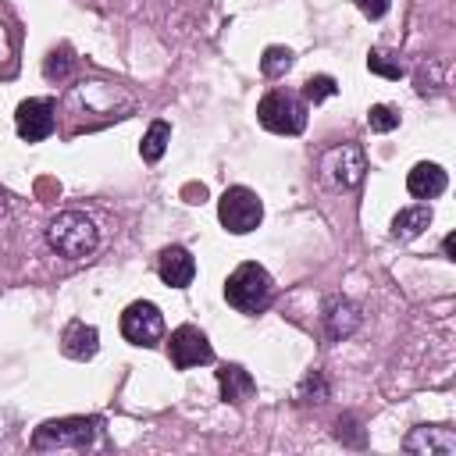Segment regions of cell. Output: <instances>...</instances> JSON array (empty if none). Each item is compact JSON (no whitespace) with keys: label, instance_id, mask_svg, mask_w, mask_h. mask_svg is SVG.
<instances>
[{"label":"cell","instance_id":"16","mask_svg":"<svg viewBox=\"0 0 456 456\" xmlns=\"http://www.w3.org/2000/svg\"><path fill=\"white\" fill-rule=\"evenodd\" d=\"M428 228H431V207H403L392 217V235L395 239H417Z\"/></svg>","mask_w":456,"mask_h":456},{"label":"cell","instance_id":"6","mask_svg":"<svg viewBox=\"0 0 456 456\" xmlns=\"http://www.w3.org/2000/svg\"><path fill=\"white\" fill-rule=\"evenodd\" d=\"M321 171H324V178H328L331 185L353 189V185H360L363 175H367V153H363L360 142H338V146H331V150L321 157Z\"/></svg>","mask_w":456,"mask_h":456},{"label":"cell","instance_id":"4","mask_svg":"<svg viewBox=\"0 0 456 456\" xmlns=\"http://www.w3.org/2000/svg\"><path fill=\"white\" fill-rule=\"evenodd\" d=\"M96 442V420L93 417H64V420H46L32 435V449H89Z\"/></svg>","mask_w":456,"mask_h":456},{"label":"cell","instance_id":"14","mask_svg":"<svg viewBox=\"0 0 456 456\" xmlns=\"http://www.w3.org/2000/svg\"><path fill=\"white\" fill-rule=\"evenodd\" d=\"M61 349L71 360H89L100 349V331L93 324H86V321H71L64 328V335H61Z\"/></svg>","mask_w":456,"mask_h":456},{"label":"cell","instance_id":"23","mask_svg":"<svg viewBox=\"0 0 456 456\" xmlns=\"http://www.w3.org/2000/svg\"><path fill=\"white\" fill-rule=\"evenodd\" d=\"M438 75H442V64H438V61H431L428 68H420V75H417V93H420V96L435 93V89H438Z\"/></svg>","mask_w":456,"mask_h":456},{"label":"cell","instance_id":"11","mask_svg":"<svg viewBox=\"0 0 456 456\" xmlns=\"http://www.w3.org/2000/svg\"><path fill=\"white\" fill-rule=\"evenodd\" d=\"M321 321H324V335L338 342V338H349V335L363 324V314H360V306H356L353 299H346V296H331V299L324 303Z\"/></svg>","mask_w":456,"mask_h":456},{"label":"cell","instance_id":"27","mask_svg":"<svg viewBox=\"0 0 456 456\" xmlns=\"http://www.w3.org/2000/svg\"><path fill=\"white\" fill-rule=\"evenodd\" d=\"M442 253H445V260H456V235L442 239Z\"/></svg>","mask_w":456,"mask_h":456},{"label":"cell","instance_id":"12","mask_svg":"<svg viewBox=\"0 0 456 456\" xmlns=\"http://www.w3.org/2000/svg\"><path fill=\"white\" fill-rule=\"evenodd\" d=\"M157 271H160L164 285L185 289V285H192V278H196V260H192V253H189L185 246H167V249L160 253Z\"/></svg>","mask_w":456,"mask_h":456},{"label":"cell","instance_id":"8","mask_svg":"<svg viewBox=\"0 0 456 456\" xmlns=\"http://www.w3.org/2000/svg\"><path fill=\"white\" fill-rule=\"evenodd\" d=\"M167 356L178 370H189V367H200V363H210L214 360V349H210V338L196 328V324H182L171 331L167 338Z\"/></svg>","mask_w":456,"mask_h":456},{"label":"cell","instance_id":"15","mask_svg":"<svg viewBox=\"0 0 456 456\" xmlns=\"http://www.w3.org/2000/svg\"><path fill=\"white\" fill-rule=\"evenodd\" d=\"M217 385H221V399L224 403H246V399H253V392H256V381L249 378V370L246 367H239V363H224L221 370H217Z\"/></svg>","mask_w":456,"mask_h":456},{"label":"cell","instance_id":"20","mask_svg":"<svg viewBox=\"0 0 456 456\" xmlns=\"http://www.w3.org/2000/svg\"><path fill=\"white\" fill-rule=\"evenodd\" d=\"M328 392H331L328 378H324L321 370H310V374L299 381V388H296V399H299V403H324V399H328Z\"/></svg>","mask_w":456,"mask_h":456},{"label":"cell","instance_id":"13","mask_svg":"<svg viewBox=\"0 0 456 456\" xmlns=\"http://www.w3.org/2000/svg\"><path fill=\"white\" fill-rule=\"evenodd\" d=\"M406 189H410V196H417V200H435V196L445 192V171H442L438 164L420 160V164L410 167V175H406Z\"/></svg>","mask_w":456,"mask_h":456},{"label":"cell","instance_id":"18","mask_svg":"<svg viewBox=\"0 0 456 456\" xmlns=\"http://www.w3.org/2000/svg\"><path fill=\"white\" fill-rule=\"evenodd\" d=\"M292 64H296V57H292L289 46H267L264 57H260V71H264L267 78H281V75H289Z\"/></svg>","mask_w":456,"mask_h":456},{"label":"cell","instance_id":"19","mask_svg":"<svg viewBox=\"0 0 456 456\" xmlns=\"http://www.w3.org/2000/svg\"><path fill=\"white\" fill-rule=\"evenodd\" d=\"M367 68L374 71V75H381V78H399L406 68H403V61L395 57V53H388V50H381V46H374L370 53H367Z\"/></svg>","mask_w":456,"mask_h":456},{"label":"cell","instance_id":"5","mask_svg":"<svg viewBox=\"0 0 456 456\" xmlns=\"http://www.w3.org/2000/svg\"><path fill=\"white\" fill-rule=\"evenodd\" d=\"M217 217H221V224H224L232 235H246V232H253V228L260 224L264 203H260V196H256L253 189L232 185V189H224L221 200H217Z\"/></svg>","mask_w":456,"mask_h":456},{"label":"cell","instance_id":"2","mask_svg":"<svg viewBox=\"0 0 456 456\" xmlns=\"http://www.w3.org/2000/svg\"><path fill=\"white\" fill-rule=\"evenodd\" d=\"M224 299L239 314H264L274 299V281L260 264H239L224 278Z\"/></svg>","mask_w":456,"mask_h":456},{"label":"cell","instance_id":"28","mask_svg":"<svg viewBox=\"0 0 456 456\" xmlns=\"http://www.w3.org/2000/svg\"><path fill=\"white\" fill-rule=\"evenodd\" d=\"M4 214H7V192L0 189V217H4Z\"/></svg>","mask_w":456,"mask_h":456},{"label":"cell","instance_id":"9","mask_svg":"<svg viewBox=\"0 0 456 456\" xmlns=\"http://www.w3.org/2000/svg\"><path fill=\"white\" fill-rule=\"evenodd\" d=\"M53 125H57V118H53V103L46 96H28L14 110V128L28 142H43L53 132Z\"/></svg>","mask_w":456,"mask_h":456},{"label":"cell","instance_id":"24","mask_svg":"<svg viewBox=\"0 0 456 456\" xmlns=\"http://www.w3.org/2000/svg\"><path fill=\"white\" fill-rule=\"evenodd\" d=\"M68 68H71V57H68V50H53L50 57H46V64H43V71H46V78H64L68 75Z\"/></svg>","mask_w":456,"mask_h":456},{"label":"cell","instance_id":"10","mask_svg":"<svg viewBox=\"0 0 456 456\" xmlns=\"http://www.w3.org/2000/svg\"><path fill=\"white\" fill-rule=\"evenodd\" d=\"M403 449L417 456H456V431L445 424H420L403 438Z\"/></svg>","mask_w":456,"mask_h":456},{"label":"cell","instance_id":"1","mask_svg":"<svg viewBox=\"0 0 456 456\" xmlns=\"http://www.w3.org/2000/svg\"><path fill=\"white\" fill-rule=\"evenodd\" d=\"M46 242L57 256L64 260H82L96 249L100 242V232H96V221L82 210H61L57 217H50L46 224Z\"/></svg>","mask_w":456,"mask_h":456},{"label":"cell","instance_id":"17","mask_svg":"<svg viewBox=\"0 0 456 456\" xmlns=\"http://www.w3.org/2000/svg\"><path fill=\"white\" fill-rule=\"evenodd\" d=\"M167 142H171V125H167V121H153V125L146 128L142 142H139V153H142V160H146V164H157V160L164 157Z\"/></svg>","mask_w":456,"mask_h":456},{"label":"cell","instance_id":"21","mask_svg":"<svg viewBox=\"0 0 456 456\" xmlns=\"http://www.w3.org/2000/svg\"><path fill=\"white\" fill-rule=\"evenodd\" d=\"M335 93H338V86H335L331 75H310V78L303 82V100H306V103H321V100H328V96H335Z\"/></svg>","mask_w":456,"mask_h":456},{"label":"cell","instance_id":"25","mask_svg":"<svg viewBox=\"0 0 456 456\" xmlns=\"http://www.w3.org/2000/svg\"><path fill=\"white\" fill-rule=\"evenodd\" d=\"M353 4L360 7V14H363V18H381V14L388 11V4H392V0H353Z\"/></svg>","mask_w":456,"mask_h":456},{"label":"cell","instance_id":"3","mask_svg":"<svg viewBox=\"0 0 456 456\" xmlns=\"http://www.w3.org/2000/svg\"><path fill=\"white\" fill-rule=\"evenodd\" d=\"M256 118L274 135H299L306 128V100H299L289 89H271L256 103Z\"/></svg>","mask_w":456,"mask_h":456},{"label":"cell","instance_id":"26","mask_svg":"<svg viewBox=\"0 0 456 456\" xmlns=\"http://www.w3.org/2000/svg\"><path fill=\"white\" fill-rule=\"evenodd\" d=\"M7 57H11V32H7V25L0 21V64H7Z\"/></svg>","mask_w":456,"mask_h":456},{"label":"cell","instance_id":"22","mask_svg":"<svg viewBox=\"0 0 456 456\" xmlns=\"http://www.w3.org/2000/svg\"><path fill=\"white\" fill-rule=\"evenodd\" d=\"M367 125H370V132H392V128H399V110L388 103H374L367 110Z\"/></svg>","mask_w":456,"mask_h":456},{"label":"cell","instance_id":"7","mask_svg":"<svg viewBox=\"0 0 456 456\" xmlns=\"http://www.w3.org/2000/svg\"><path fill=\"white\" fill-rule=\"evenodd\" d=\"M121 335H125V342L142 346V349L157 346L164 338V314H160V306L150 303V299L128 303L125 314H121Z\"/></svg>","mask_w":456,"mask_h":456}]
</instances>
